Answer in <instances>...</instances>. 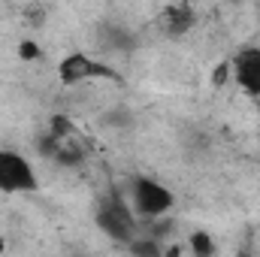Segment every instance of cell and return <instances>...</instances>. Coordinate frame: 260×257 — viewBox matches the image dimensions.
<instances>
[{"instance_id":"obj_1","label":"cell","mask_w":260,"mask_h":257,"mask_svg":"<svg viewBox=\"0 0 260 257\" xmlns=\"http://www.w3.org/2000/svg\"><path fill=\"white\" fill-rule=\"evenodd\" d=\"M176 197L173 191L157 182V179H148V176H136L130 182V194H127V206L133 209V215L139 218H160L173 209Z\"/></svg>"},{"instance_id":"obj_2","label":"cell","mask_w":260,"mask_h":257,"mask_svg":"<svg viewBox=\"0 0 260 257\" xmlns=\"http://www.w3.org/2000/svg\"><path fill=\"white\" fill-rule=\"evenodd\" d=\"M100 79H115L118 82V73L109 64L94 61L85 52H70L67 58H61V64H58V82L67 85V88L91 85V82H100Z\"/></svg>"},{"instance_id":"obj_3","label":"cell","mask_w":260,"mask_h":257,"mask_svg":"<svg viewBox=\"0 0 260 257\" xmlns=\"http://www.w3.org/2000/svg\"><path fill=\"white\" fill-rule=\"evenodd\" d=\"M37 188L30 160L12 148H0V194H27Z\"/></svg>"},{"instance_id":"obj_4","label":"cell","mask_w":260,"mask_h":257,"mask_svg":"<svg viewBox=\"0 0 260 257\" xmlns=\"http://www.w3.org/2000/svg\"><path fill=\"white\" fill-rule=\"evenodd\" d=\"M97 221H100V227L106 230L109 239H115V242H127L130 239V242H133L136 215H133V209L127 206V200H121V197H109V200L100 206Z\"/></svg>"},{"instance_id":"obj_5","label":"cell","mask_w":260,"mask_h":257,"mask_svg":"<svg viewBox=\"0 0 260 257\" xmlns=\"http://www.w3.org/2000/svg\"><path fill=\"white\" fill-rule=\"evenodd\" d=\"M230 73H233V82L239 85L242 94L260 97V49L257 46L239 49L236 58L230 61Z\"/></svg>"},{"instance_id":"obj_6","label":"cell","mask_w":260,"mask_h":257,"mask_svg":"<svg viewBox=\"0 0 260 257\" xmlns=\"http://www.w3.org/2000/svg\"><path fill=\"white\" fill-rule=\"evenodd\" d=\"M194 24H197V15H194L191 6H167L164 15H160V27H164L167 34H173V37L188 34Z\"/></svg>"},{"instance_id":"obj_7","label":"cell","mask_w":260,"mask_h":257,"mask_svg":"<svg viewBox=\"0 0 260 257\" xmlns=\"http://www.w3.org/2000/svg\"><path fill=\"white\" fill-rule=\"evenodd\" d=\"M188 248H191L194 257H215V242H212L209 233H194L191 242H188Z\"/></svg>"},{"instance_id":"obj_8","label":"cell","mask_w":260,"mask_h":257,"mask_svg":"<svg viewBox=\"0 0 260 257\" xmlns=\"http://www.w3.org/2000/svg\"><path fill=\"white\" fill-rule=\"evenodd\" d=\"M130 254L133 257H164L157 239H133L130 242Z\"/></svg>"},{"instance_id":"obj_9","label":"cell","mask_w":260,"mask_h":257,"mask_svg":"<svg viewBox=\"0 0 260 257\" xmlns=\"http://www.w3.org/2000/svg\"><path fill=\"white\" fill-rule=\"evenodd\" d=\"M18 58H21V61H37V58H40V46H37L34 40H24V43L18 46Z\"/></svg>"},{"instance_id":"obj_10","label":"cell","mask_w":260,"mask_h":257,"mask_svg":"<svg viewBox=\"0 0 260 257\" xmlns=\"http://www.w3.org/2000/svg\"><path fill=\"white\" fill-rule=\"evenodd\" d=\"M230 79H233V73H230V61H221V64L215 67L212 82H215V85H224V82H230Z\"/></svg>"}]
</instances>
